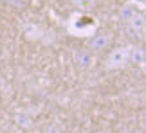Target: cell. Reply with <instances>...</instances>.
I'll return each instance as SVG.
<instances>
[{
    "label": "cell",
    "instance_id": "1",
    "mask_svg": "<svg viewBox=\"0 0 146 133\" xmlns=\"http://www.w3.org/2000/svg\"><path fill=\"white\" fill-rule=\"evenodd\" d=\"M98 27V22L94 16L85 13H76L69 22V31L74 36H90Z\"/></svg>",
    "mask_w": 146,
    "mask_h": 133
},
{
    "label": "cell",
    "instance_id": "2",
    "mask_svg": "<svg viewBox=\"0 0 146 133\" xmlns=\"http://www.w3.org/2000/svg\"><path fill=\"white\" fill-rule=\"evenodd\" d=\"M130 49L132 47H119V49H115V51H112V54L108 56V59H106L105 66L108 70H115V68L125 66L130 61Z\"/></svg>",
    "mask_w": 146,
    "mask_h": 133
},
{
    "label": "cell",
    "instance_id": "3",
    "mask_svg": "<svg viewBox=\"0 0 146 133\" xmlns=\"http://www.w3.org/2000/svg\"><path fill=\"white\" fill-rule=\"evenodd\" d=\"M74 61L80 68H88L94 61L92 51H76L74 52Z\"/></svg>",
    "mask_w": 146,
    "mask_h": 133
},
{
    "label": "cell",
    "instance_id": "4",
    "mask_svg": "<svg viewBox=\"0 0 146 133\" xmlns=\"http://www.w3.org/2000/svg\"><path fill=\"white\" fill-rule=\"evenodd\" d=\"M110 41H112V34H108V32L98 34V36H94V40L90 43V49L92 51H105V49H108Z\"/></svg>",
    "mask_w": 146,
    "mask_h": 133
},
{
    "label": "cell",
    "instance_id": "5",
    "mask_svg": "<svg viewBox=\"0 0 146 133\" xmlns=\"http://www.w3.org/2000/svg\"><path fill=\"white\" fill-rule=\"evenodd\" d=\"M24 34L27 40H38L42 38V29L36 24H25L24 25Z\"/></svg>",
    "mask_w": 146,
    "mask_h": 133
},
{
    "label": "cell",
    "instance_id": "6",
    "mask_svg": "<svg viewBox=\"0 0 146 133\" xmlns=\"http://www.w3.org/2000/svg\"><path fill=\"white\" fill-rule=\"evenodd\" d=\"M135 13H137L135 7H133V5H130V4H126V5H123V9H121V18L128 22V20H130Z\"/></svg>",
    "mask_w": 146,
    "mask_h": 133
},
{
    "label": "cell",
    "instance_id": "7",
    "mask_svg": "<svg viewBox=\"0 0 146 133\" xmlns=\"http://www.w3.org/2000/svg\"><path fill=\"white\" fill-rule=\"evenodd\" d=\"M74 4L81 9H90L92 5L96 4V0H74Z\"/></svg>",
    "mask_w": 146,
    "mask_h": 133
}]
</instances>
